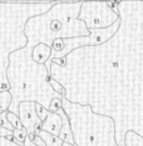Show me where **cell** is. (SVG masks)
Masks as SVG:
<instances>
[{
    "label": "cell",
    "mask_w": 143,
    "mask_h": 146,
    "mask_svg": "<svg viewBox=\"0 0 143 146\" xmlns=\"http://www.w3.org/2000/svg\"><path fill=\"white\" fill-rule=\"evenodd\" d=\"M114 10L121 16V28L101 46L74 50L103 65L113 79L118 105L111 117L115 122V140L124 146L126 134L133 131L143 137V1H117Z\"/></svg>",
    "instance_id": "6da1fadb"
},
{
    "label": "cell",
    "mask_w": 143,
    "mask_h": 146,
    "mask_svg": "<svg viewBox=\"0 0 143 146\" xmlns=\"http://www.w3.org/2000/svg\"><path fill=\"white\" fill-rule=\"evenodd\" d=\"M55 4L56 1H10L4 11L5 3L3 1L0 11V92L11 90L6 76L9 58L14 51L21 50L28 45V38L24 33L26 23L34 16L48 13Z\"/></svg>",
    "instance_id": "7a4b0ae2"
},
{
    "label": "cell",
    "mask_w": 143,
    "mask_h": 146,
    "mask_svg": "<svg viewBox=\"0 0 143 146\" xmlns=\"http://www.w3.org/2000/svg\"><path fill=\"white\" fill-rule=\"evenodd\" d=\"M63 110L70 120L75 146H119L112 117L93 112L91 105L70 102L63 95Z\"/></svg>",
    "instance_id": "3957f363"
},
{
    "label": "cell",
    "mask_w": 143,
    "mask_h": 146,
    "mask_svg": "<svg viewBox=\"0 0 143 146\" xmlns=\"http://www.w3.org/2000/svg\"><path fill=\"white\" fill-rule=\"evenodd\" d=\"M78 19L84 23L91 31L111 28L121 18L117 10L109 6L108 1H82Z\"/></svg>",
    "instance_id": "277c9868"
},
{
    "label": "cell",
    "mask_w": 143,
    "mask_h": 146,
    "mask_svg": "<svg viewBox=\"0 0 143 146\" xmlns=\"http://www.w3.org/2000/svg\"><path fill=\"white\" fill-rule=\"evenodd\" d=\"M35 105L36 102L34 101H23L18 109V116L23 124V127L28 131V135L35 134V131L39 130L43 124L36 114Z\"/></svg>",
    "instance_id": "5b68a950"
},
{
    "label": "cell",
    "mask_w": 143,
    "mask_h": 146,
    "mask_svg": "<svg viewBox=\"0 0 143 146\" xmlns=\"http://www.w3.org/2000/svg\"><path fill=\"white\" fill-rule=\"evenodd\" d=\"M63 129V119L62 116L56 112H49L48 117L43 121L42 124V127L40 130L43 131H46L52 135H55V136H59Z\"/></svg>",
    "instance_id": "8992f818"
},
{
    "label": "cell",
    "mask_w": 143,
    "mask_h": 146,
    "mask_svg": "<svg viewBox=\"0 0 143 146\" xmlns=\"http://www.w3.org/2000/svg\"><path fill=\"white\" fill-rule=\"evenodd\" d=\"M52 46L44 44V42H40L36 46H34L32 50V59L35 64L38 65H45L46 61L50 59L52 56Z\"/></svg>",
    "instance_id": "52a82bcc"
},
{
    "label": "cell",
    "mask_w": 143,
    "mask_h": 146,
    "mask_svg": "<svg viewBox=\"0 0 143 146\" xmlns=\"http://www.w3.org/2000/svg\"><path fill=\"white\" fill-rule=\"evenodd\" d=\"M56 114H59L62 116L63 119V129L60 131V134H59V137H60V140H63L64 142H68V144H74V139H73V132H72V126H70V120H69L68 115L65 114V111L60 109Z\"/></svg>",
    "instance_id": "ba28073f"
},
{
    "label": "cell",
    "mask_w": 143,
    "mask_h": 146,
    "mask_svg": "<svg viewBox=\"0 0 143 146\" xmlns=\"http://www.w3.org/2000/svg\"><path fill=\"white\" fill-rule=\"evenodd\" d=\"M35 134H38L40 137L43 139V141L45 142V146H62L63 145V140H60L59 136H55V135H52L46 131H43V130H36Z\"/></svg>",
    "instance_id": "9c48e42d"
},
{
    "label": "cell",
    "mask_w": 143,
    "mask_h": 146,
    "mask_svg": "<svg viewBox=\"0 0 143 146\" xmlns=\"http://www.w3.org/2000/svg\"><path fill=\"white\" fill-rule=\"evenodd\" d=\"M124 146H143V137L133 131H128L126 134Z\"/></svg>",
    "instance_id": "30bf717a"
},
{
    "label": "cell",
    "mask_w": 143,
    "mask_h": 146,
    "mask_svg": "<svg viewBox=\"0 0 143 146\" xmlns=\"http://www.w3.org/2000/svg\"><path fill=\"white\" fill-rule=\"evenodd\" d=\"M13 102V95L10 91H3L0 92V112L9 111Z\"/></svg>",
    "instance_id": "8fae6325"
},
{
    "label": "cell",
    "mask_w": 143,
    "mask_h": 146,
    "mask_svg": "<svg viewBox=\"0 0 143 146\" xmlns=\"http://www.w3.org/2000/svg\"><path fill=\"white\" fill-rule=\"evenodd\" d=\"M26 137H28V131H26L25 129L13 131V141H14L15 144H18L20 146H24V142L26 140Z\"/></svg>",
    "instance_id": "7c38bea8"
},
{
    "label": "cell",
    "mask_w": 143,
    "mask_h": 146,
    "mask_svg": "<svg viewBox=\"0 0 143 146\" xmlns=\"http://www.w3.org/2000/svg\"><path fill=\"white\" fill-rule=\"evenodd\" d=\"M8 120L11 124L13 127H14V130H23V129H24L18 114H14V112H11V111H8Z\"/></svg>",
    "instance_id": "4fadbf2b"
},
{
    "label": "cell",
    "mask_w": 143,
    "mask_h": 146,
    "mask_svg": "<svg viewBox=\"0 0 143 146\" xmlns=\"http://www.w3.org/2000/svg\"><path fill=\"white\" fill-rule=\"evenodd\" d=\"M0 126H1V127H4V129H6V130L14 131V127H13L11 124L8 120V111L0 112Z\"/></svg>",
    "instance_id": "5bb4252c"
},
{
    "label": "cell",
    "mask_w": 143,
    "mask_h": 146,
    "mask_svg": "<svg viewBox=\"0 0 143 146\" xmlns=\"http://www.w3.org/2000/svg\"><path fill=\"white\" fill-rule=\"evenodd\" d=\"M60 109H63V99L54 98L49 105V112H58Z\"/></svg>",
    "instance_id": "9a60e30c"
},
{
    "label": "cell",
    "mask_w": 143,
    "mask_h": 146,
    "mask_svg": "<svg viewBox=\"0 0 143 146\" xmlns=\"http://www.w3.org/2000/svg\"><path fill=\"white\" fill-rule=\"evenodd\" d=\"M35 108H36V114H38L39 119H40L42 122H43V121H44L46 117H48V115H49V110H48V109H45L43 105L38 104V102H36Z\"/></svg>",
    "instance_id": "2e32d148"
},
{
    "label": "cell",
    "mask_w": 143,
    "mask_h": 146,
    "mask_svg": "<svg viewBox=\"0 0 143 146\" xmlns=\"http://www.w3.org/2000/svg\"><path fill=\"white\" fill-rule=\"evenodd\" d=\"M0 146H20L13 141V137H0Z\"/></svg>",
    "instance_id": "e0dca14e"
},
{
    "label": "cell",
    "mask_w": 143,
    "mask_h": 146,
    "mask_svg": "<svg viewBox=\"0 0 143 146\" xmlns=\"http://www.w3.org/2000/svg\"><path fill=\"white\" fill-rule=\"evenodd\" d=\"M28 136L32 139V141L34 142L36 146H45V142L43 141V139L38 134H33V135H28Z\"/></svg>",
    "instance_id": "ac0fdd59"
},
{
    "label": "cell",
    "mask_w": 143,
    "mask_h": 146,
    "mask_svg": "<svg viewBox=\"0 0 143 146\" xmlns=\"http://www.w3.org/2000/svg\"><path fill=\"white\" fill-rule=\"evenodd\" d=\"M0 137H13V131L6 130L0 126Z\"/></svg>",
    "instance_id": "d6986e66"
},
{
    "label": "cell",
    "mask_w": 143,
    "mask_h": 146,
    "mask_svg": "<svg viewBox=\"0 0 143 146\" xmlns=\"http://www.w3.org/2000/svg\"><path fill=\"white\" fill-rule=\"evenodd\" d=\"M24 146H36V145L32 141V139L28 136V137H26V140H25V142H24Z\"/></svg>",
    "instance_id": "ffe728a7"
},
{
    "label": "cell",
    "mask_w": 143,
    "mask_h": 146,
    "mask_svg": "<svg viewBox=\"0 0 143 146\" xmlns=\"http://www.w3.org/2000/svg\"><path fill=\"white\" fill-rule=\"evenodd\" d=\"M62 146H75V145H73V144H68V142H63V145Z\"/></svg>",
    "instance_id": "44dd1931"
}]
</instances>
